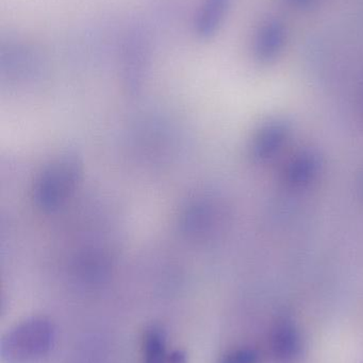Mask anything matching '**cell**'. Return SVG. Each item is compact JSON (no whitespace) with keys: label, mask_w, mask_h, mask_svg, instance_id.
Returning a JSON list of instances; mask_svg holds the SVG:
<instances>
[{"label":"cell","mask_w":363,"mask_h":363,"mask_svg":"<svg viewBox=\"0 0 363 363\" xmlns=\"http://www.w3.org/2000/svg\"><path fill=\"white\" fill-rule=\"evenodd\" d=\"M289 1L300 8H308V6H313L315 0H289Z\"/></svg>","instance_id":"9c48e42d"},{"label":"cell","mask_w":363,"mask_h":363,"mask_svg":"<svg viewBox=\"0 0 363 363\" xmlns=\"http://www.w3.org/2000/svg\"><path fill=\"white\" fill-rule=\"evenodd\" d=\"M261 356L254 347H243L230 350L217 363H260Z\"/></svg>","instance_id":"52a82bcc"},{"label":"cell","mask_w":363,"mask_h":363,"mask_svg":"<svg viewBox=\"0 0 363 363\" xmlns=\"http://www.w3.org/2000/svg\"><path fill=\"white\" fill-rule=\"evenodd\" d=\"M269 357L272 363H300L304 355V339L296 322L281 318L269 335Z\"/></svg>","instance_id":"3957f363"},{"label":"cell","mask_w":363,"mask_h":363,"mask_svg":"<svg viewBox=\"0 0 363 363\" xmlns=\"http://www.w3.org/2000/svg\"><path fill=\"white\" fill-rule=\"evenodd\" d=\"M82 176V163L72 155H62L45 168L36 187L34 198L45 209L61 205L74 191Z\"/></svg>","instance_id":"7a4b0ae2"},{"label":"cell","mask_w":363,"mask_h":363,"mask_svg":"<svg viewBox=\"0 0 363 363\" xmlns=\"http://www.w3.org/2000/svg\"><path fill=\"white\" fill-rule=\"evenodd\" d=\"M286 33L285 26L276 19L262 23L254 40L256 57L261 61H270L276 57L285 46Z\"/></svg>","instance_id":"5b68a950"},{"label":"cell","mask_w":363,"mask_h":363,"mask_svg":"<svg viewBox=\"0 0 363 363\" xmlns=\"http://www.w3.org/2000/svg\"><path fill=\"white\" fill-rule=\"evenodd\" d=\"M168 334L160 324H153L147 328L143 340V363H168Z\"/></svg>","instance_id":"8992f818"},{"label":"cell","mask_w":363,"mask_h":363,"mask_svg":"<svg viewBox=\"0 0 363 363\" xmlns=\"http://www.w3.org/2000/svg\"><path fill=\"white\" fill-rule=\"evenodd\" d=\"M232 0H202L194 19V31L200 40H210L223 25Z\"/></svg>","instance_id":"277c9868"},{"label":"cell","mask_w":363,"mask_h":363,"mask_svg":"<svg viewBox=\"0 0 363 363\" xmlns=\"http://www.w3.org/2000/svg\"><path fill=\"white\" fill-rule=\"evenodd\" d=\"M57 332L50 320L31 317L19 322L2 336L0 359L2 363H38L55 347Z\"/></svg>","instance_id":"6da1fadb"},{"label":"cell","mask_w":363,"mask_h":363,"mask_svg":"<svg viewBox=\"0 0 363 363\" xmlns=\"http://www.w3.org/2000/svg\"><path fill=\"white\" fill-rule=\"evenodd\" d=\"M168 363H188V355L183 350H176L168 354Z\"/></svg>","instance_id":"ba28073f"}]
</instances>
